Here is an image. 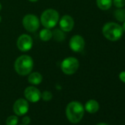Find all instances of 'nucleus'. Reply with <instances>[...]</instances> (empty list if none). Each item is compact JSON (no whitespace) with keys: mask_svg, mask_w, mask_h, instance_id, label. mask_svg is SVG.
Masks as SVG:
<instances>
[{"mask_svg":"<svg viewBox=\"0 0 125 125\" xmlns=\"http://www.w3.org/2000/svg\"><path fill=\"white\" fill-rule=\"evenodd\" d=\"M22 24L26 30L30 32H35L40 27V21L38 18L32 14H28L25 16L23 19Z\"/></svg>","mask_w":125,"mask_h":125,"instance_id":"6","label":"nucleus"},{"mask_svg":"<svg viewBox=\"0 0 125 125\" xmlns=\"http://www.w3.org/2000/svg\"><path fill=\"white\" fill-rule=\"evenodd\" d=\"M122 29H123V31L124 32H125V21H124V24H123V25H122Z\"/></svg>","mask_w":125,"mask_h":125,"instance_id":"23","label":"nucleus"},{"mask_svg":"<svg viewBox=\"0 0 125 125\" xmlns=\"http://www.w3.org/2000/svg\"><path fill=\"white\" fill-rule=\"evenodd\" d=\"M19 118L17 115H10L6 120V125H17Z\"/></svg>","mask_w":125,"mask_h":125,"instance_id":"18","label":"nucleus"},{"mask_svg":"<svg viewBox=\"0 0 125 125\" xmlns=\"http://www.w3.org/2000/svg\"><path fill=\"white\" fill-rule=\"evenodd\" d=\"M114 17L116 20L121 22L125 21V10L123 8H118L114 12Z\"/></svg>","mask_w":125,"mask_h":125,"instance_id":"17","label":"nucleus"},{"mask_svg":"<svg viewBox=\"0 0 125 125\" xmlns=\"http://www.w3.org/2000/svg\"><path fill=\"white\" fill-rule=\"evenodd\" d=\"M41 98L43 100H44L46 102L50 101L52 99V94L50 91H45L41 94Z\"/></svg>","mask_w":125,"mask_h":125,"instance_id":"19","label":"nucleus"},{"mask_svg":"<svg viewBox=\"0 0 125 125\" xmlns=\"http://www.w3.org/2000/svg\"><path fill=\"white\" fill-rule=\"evenodd\" d=\"M24 96L26 99L30 102H37L41 99V91L34 86L27 87L24 92Z\"/></svg>","mask_w":125,"mask_h":125,"instance_id":"7","label":"nucleus"},{"mask_svg":"<svg viewBox=\"0 0 125 125\" xmlns=\"http://www.w3.org/2000/svg\"><path fill=\"white\" fill-rule=\"evenodd\" d=\"M29 1H30V2H35L38 1V0H29Z\"/></svg>","mask_w":125,"mask_h":125,"instance_id":"25","label":"nucleus"},{"mask_svg":"<svg viewBox=\"0 0 125 125\" xmlns=\"http://www.w3.org/2000/svg\"><path fill=\"white\" fill-rule=\"evenodd\" d=\"M1 21H2V17H1V16H0V22H1Z\"/></svg>","mask_w":125,"mask_h":125,"instance_id":"27","label":"nucleus"},{"mask_svg":"<svg viewBox=\"0 0 125 125\" xmlns=\"http://www.w3.org/2000/svg\"><path fill=\"white\" fill-rule=\"evenodd\" d=\"M119 79L121 82L125 83V72H122L119 74Z\"/></svg>","mask_w":125,"mask_h":125,"instance_id":"22","label":"nucleus"},{"mask_svg":"<svg viewBox=\"0 0 125 125\" xmlns=\"http://www.w3.org/2000/svg\"><path fill=\"white\" fill-rule=\"evenodd\" d=\"M30 121H31V119H30V118L29 116H27V115L24 116L23 118H22V122H23V124H25V125H28V124L30 123Z\"/></svg>","mask_w":125,"mask_h":125,"instance_id":"21","label":"nucleus"},{"mask_svg":"<svg viewBox=\"0 0 125 125\" xmlns=\"http://www.w3.org/2000/svg\"><path fill=\"white\" fill-rule=\"evenodd\" d=\"M85 108L83 105L77 101L71 102L68 104L66 109V114L68 120L73 124L79 123L83 118Z\"/></svg>","mask_w":125,"mask_h":125,"instance_id":"1","label":"nucleus"},{"mask_svg":"<svg viewBox=\"0 0 125 125\" xmlns=\"http://www.w3.org/2000/svg\"><path fill=\"white\" fill-rule=\"evenodd\" d=\"M74 25V19L70 16H63L60 20V27L64 32H70L73 29Z\"/></svg>","mask_w":125,"mask_h":125,"instance_id":"11","label":"nucleus"},{"mask_svg":"<svg viewBox=\"0 0 125 125\" xmlns=\"http://www.w3.org/2000/svg\"><path fill=\"white\" fill-rule=\"evenodd\" d=\"M80 62L78 60L73 57H69L61 62V69L64 74L71 75L74 74L79 69Z\"/></svg>","mask_w":125,"mask_h":125,"instance_id":"5","label":"nucleus"},{"mask_svg":"<svg viewBox=\"0 0 125 125\" xmlns=\"http://www.w3.org/2000/svg\"><path fill=\"white\" fill-rule=\"evenodd\" d=\"M113 5L118 8H122L125 5V0H113Z\"/></svg>","mask_w":125,"mask_h":125,"instance_id":"20","label":"nucleus"},{"mask_svg":"<svg viewBox=\"0 0 125 125\" xmlns=\"http://www.w3.org/2000/svg\"><path fill=\"white\" fill-rule=\"evenodd\" d=\"M32 46V38L27 34L21 35L17 41V47L21 52H27Z\"/></svg>","mask_w":125,"mask_h":125,"instance_id":"9","label":"nucleus"},{"mask_svg":"<svg viewBox=\"0 0 125 125\" xmlns=\"http://www.w3.org/2000/svg\"><path fill=\"white\" fill-rule=\"evenodd\" d=\"M96 125H108V124L105 123H99V124H97Z\"/></svg>","mask_w":125,"mask_h":125,"instance_id":"24","label":"nucleus"},{"mask_svg":"<svg viewBox=\"0 0 125 125\" xmlns=\"http://www.w3.org/2000/svg\"><path fill=\"white\" fill-rule=\"evenodd\" d=\"M15 70L19 75L25 76L32 72L33 69V60L29 55H21L15 62Z\"/></svg>","mask_w":125,"mask_h":125,"instance_id":"2","label":"nucleus"},{"mask_svg":"<svg viewBox=\"0 0 125 125\" xmlns=\"http://www.w3.org/2000/svg\"><path fill=\"white\" fill-rule=\"evenodd\" d=\"M99 109V104L94 99L88 100L85 104V110L89 113H95Z\"/></svg>","mask_w":125,"mask_h":125,"instance_id":"12","label":"nucleus"},{"mask_svg":"<svg viewBox=\"0 0 125 125\" xmlns=\"http://www.w3.org/2000/svg\"><path fill=\"white\" fill-rule=\"evenodd\" d=\"M1 10H2V5L0 3V11H1Z\"/></svg>","mask_w":125,"mask_h":125,"instance_id":"26","label":"nucleus"},{"mask_svg":"<svg viewBox=\"0 0 125 125\" xmlns=\"http://www.w3.org/2000/svg\"><path fill=\"white\" fill-rule=\"evenodd\" d=\"M43 80L42 75L38 72H32L28 77V81L32 85H39Z\"/></svg>","mask_w":125,"mask_h":125,"instance_id":"13","label":"nucleus"},{"mask_svg":"<svg viewBox=\"0 0 125 125\" xmlns=\"http://www.w3.org/2000/svg\"><path fill=\"white\" fill-rule=\"evenodd\" d=\"M52 38V32L49 29H43L40 32V38L43 41H49Z\"/></svg>","mask_w":125,"mask_h":125,"instance_id":"15","label":"nucleus"},{"mask_svg":"<svg viewBox=\"0 0 125 125\" xmlns=\"http://www.w3.org/2000/svg\"><path fill=\"white\" fill-rule=\"evenodd\" d=\"M113 3V0H96L98 8L103 10H107L110 8Z\"/></svg>","mask_w":125,"mask_h":125,"instance_id":"14","label":"nucleus"},{"mask_svg":"<svg viewBox=\"0 0 125 125\" xmlns=\"http://www.w3.org/2000/svg\"><path fill=\"white\" fill-rule=\"evenodd\" d=\"M69 46L72 51L75 52H80L84 49L85 40L81 35H75L70 39Z\"/></svg>","mask_w":125,"mask_h":125,"instance_id":"10","label":"nucleus"},{"mask_svg":"<svg viewBox=\"0 0 125 125\" xmlns=\"http://www.w3.org/2000/svg\"><path fill=\"white\" fill-rule=\"evenodd\" d=\"M13 111L16 115H24L29 110V103L27 99H17L13 107Z\"/></svg>","mask_w":125,"mask_h":125,"instance_id":"8","label":"nucleus"},{"mask_svg":"<svg viewBox=\"0 0 125 125\" xmlns=\"http://www.w3.org/2000/svg\"><path fill=\"white\" fill-rule=\"evenodd\" d=\"M20 125H25V124H20Z\"/></svg>","mask_w":125,"mask_h":125,"instance_id":"28","label":"nucleus"},{"mask_svg":"<svg viewBox=\"0 0 125 125\" xmlns=\"http://www.w3.org/2000/svg\"><path fill=\"white\" fill-rule=\"evenodd\" d=\"M52 37L55 41L60 42L65 39V34L61 29H56L54 30V32H52Z\"/></svg>","mask_w":125,"mask_h":125,"instance_id":"16","label":"nucleus"},{"mask_svg":"<svg viewBox=\"0 0 125 125\" xmlns=\"http://www.w3.org/2000/svg\"><path fill=\"white\" fill-rule=\"evenodd\" d=\"M41 21L44 27L47 29L53 28L59 21V13L54 9L46 10L41 14Z\"/></svg>","mask_w":125,"mask_h":125,"instance_id":"4","label":"nucleus"},{"mask_svg":"<svg viewBox=\"0 0 125 125\" xmlns=\"http://www.w3.org/2000/svg\"><path fill=\"white\" fill-rule=\"evenodd\" d=\"M123 32L121 26L115 22L106 23L102 28V33L104 36L111 41H116L119 40L123 35Z\"/></svg>","mask_w":125,"mask_h":125,"instance_id":"3","label":"nucleus"}]
</instances>
